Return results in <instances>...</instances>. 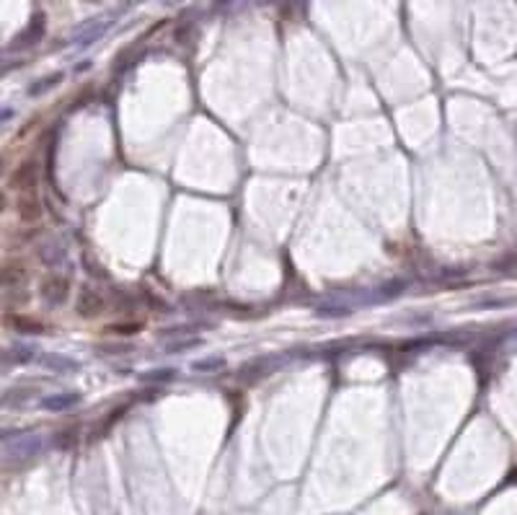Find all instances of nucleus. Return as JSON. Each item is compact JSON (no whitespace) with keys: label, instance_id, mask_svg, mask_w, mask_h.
I'll list each match as a JSON object with an SVG mask.
<instances>
[{"label":"nucleus","instance_id":"obj_2","mask_svg":"<svg viewBox=\"0 0 517 515\" xmlns=\"http://www.w3.org/2000/svg\"><path fill=\"white\" fill-rule=\"evenodd\" d=\"M75 402H78V396H75V394H65V399H63V396H57V399H47V402H44V407H47V409H68V407H72Z\"/></svg>","mask_w":517,"mask_h":515},{"label":"nucleus","instance_id":"obj_1","mask_svg":"<svg viewBox=\"0 0 517 515\" xmlns=\"http://www.w3.org/2000/svg\"><path fill=\"white\" fill-rule=\"evenodd\" d=\"M65 293H68V282L60 280V277H55V288H52V282L44 285V295H47V300H52V303L65 300Z\"/></svg>","mask_w":517,"mask_h":515}]
</instances>
